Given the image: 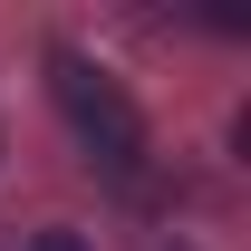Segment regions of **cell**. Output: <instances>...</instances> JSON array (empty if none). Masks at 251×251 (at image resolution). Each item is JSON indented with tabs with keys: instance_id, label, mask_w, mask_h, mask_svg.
Here are the masks:
<instances>
[{
	"instance_id": "obj_2",
	"label": "cell",
	"mask_w": 251,
	"mask_h": 251,
	"mask_svg": "<svg viewBox=\"0 0 251 251\" xmlns=\"http://www.w3.org/2000/svg\"><path fill=\"white\" fill-rule=\"evenodd\" d=\"M29 251H87V242H77V232H39Z\"/></svg>"
},
{
	"instance_id": "obj_1",
	"label": "cell",
	"mask_w": 251,
	"mask_h": 251,
	"mask_svg": "<svg viewBox=\"0 0 251 251\" xmlns=\"http://www.w3.org/2000/svg\"><path fill=\"white\" fill-rule=\"evenodd\" d=\"M49 87H58V106H68V126H77L87 164H106L116 184H135V174H145V126H135V106H126V87L106 77V68H87L77 49L49 58Z\"/></svg>"
}]
</instances>
